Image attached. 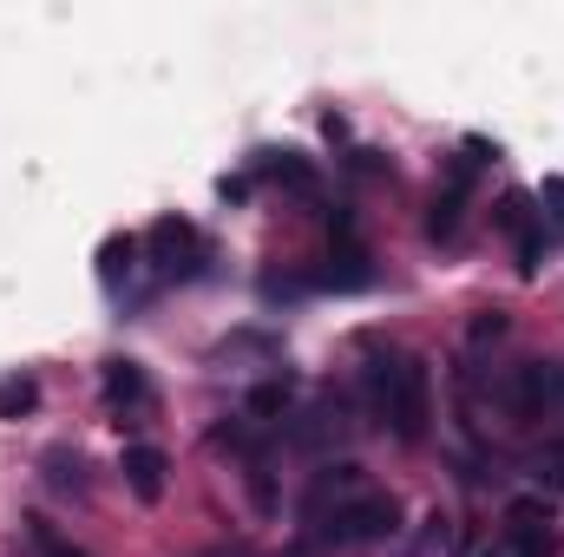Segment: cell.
Returning <instances> with one entry per match:
<instances>
[{
	"label": "cell",
	"mask_w": 564,
	"mask_h": 557,
	"mask_svg": "<svg viewBox=\"0 0 564 557\" xmlns=\"http://www.w3.org/2000/svg\"><path fill=\"white\" fill-rule=\"evenodd\" d=\"M368 407L401 446H421L426 426H433V368L414 354L368 361Z\"/></svg>",
	"instance_id": "cell-1"
},
{
	"label": "cell",
	"mask_w": 564,
	"mask_h": 557,
	"mask_svg": "<svg viewBox=\"0 0 564 557\" xmlns=\"http://www.w3.org/2000/svg\"><path fill=\"white\" fill-rule=\"evenodd\" d=\"M302 525H308V545H315V551L381 545V538L401 532V499L381 492V485H361L355 499H341V505H328V512H315V518H302Z\"/></svg>",
	"instance_id": "cell-2"
},
{
	"label": "cell",
	"mask_w": 564,
	"mask_h": 557,
	"mask_svg": "<svg viewBox=\"0 0 564 557\" xmlns=\"http://www.w3.org/2000/svg\"><path fill=\"white\" fill-rule=\"evenodd\" d=\"M506 401H512V414H519V419L564 414V361H525V368L512 374Z\"/></svg>",
	"instance_id": "cell-3"
},
{
	"label": "cell",
	"mask_w": 564,
	"mask_h": 557,
	"mask_svg": "<svg viewBox=\"0 0 564 557\" xmlns=\"http://www.w3.org/2000/svg\"><path fill=\"white\" fill-rule=\"evenodd\" d=\"M558 518L545 499H512L506 505V551L512 557H558Z\"/></svg>",
	"instance_id": "cell-4"
},
{
	"label": "cell",
	"mask_w": 564,
	"mask_h": 557,
	"mask_svg": "<svg viewBox=\"0 0 564 557\" xmlns=\"http://www.w3.org/2000/svg\"><path fill=\"white\" fill-rule=\"evenodd\" d=\"M466 197H473V157H459V164L446 171V190H433V210H426V237H433V243H453V237H459Z\"/></svg>",
	"instance_id": "cell-5"
},
{
	"label": "cell",
	"mask_w": 564,
	"mask_h": 557,
	"mask_svg": "<svg viewBox=\"0 0 564 557\" xmlns=\"http://www.w3.org/2000/svg\"><path fill=\"white\" fill-rule=\"evenodd\" d=\"M144 256H151L164 276L191 270V263H197V223H184V217H158V223L144 230Z\"/></svg>",
	"instance_id": "cell-6"
},
{
	"label": "cell",
	"mask_w": 564,
	"mask_h": 557,
	"mask_svg": "<svg viewBox=\"0 0 564 557\" xmlns=\"http://www.w3.org/2000/svg\"><path fill=\"white\" fill-rule=\"evenodd\" d=\"M368 485V472L355 466V459H328L315 479H308V492H302V518H315V512H328V505H341V499H355Z\"/></svg>",
	"instance_id": "cell-7"
},
{
	"label": "cell",
	"mask_w": 564,
	"mask_h": 557,
	"mask_svg": "<svg viewBox=\"0 0 564 557\" xmlns=\"http://www.w3.org/2000/svg\"><path fill=\"white\" fill-rule=\"evenodd\" d=\"M341 433H348V401H341V394H322L308 414L289 426L295 446H328V439H341Z\"/></svg>",
	"instance_id": "cell-8"
},
{
	"label": "cell",
	"mask_w": 564,
	"mask_h": 557,
	"mask_svg": "<svg viewBox=\"0 0 564 557\" xmlns=\"http://www.w3.org/2000/svg\"><path fill=\"white\" fill-rule=\"evenodd\" d=\"M119 472H126L132 499H144V505H158V499H164V472H171V459H164L158 446H126Z\"/></svg>",
	"instance_id": "cell-9"
},
{
	"label": "cell",
	"mask_w": 564,
	"mask_h": 557,
	"mask_svg": "<svg viewBox=\"0 0 564 557\" xmlns=\"http://www.w3.org/2000/svg\"><path fill=\"white\" fill-rule=\"evenodd\" d=\"M144 394H151V387H144L139 361H126V354H119V361H106V407H119V414H126V407H144Z\"/></svg>",
	"instance_id": "cell-10"
},
{
	"label": "cell",
	"mask_w": 564,
	"mask_h": 557,
	"mask_svg": "<svg viewBox=\"0 0 564 557\" xmlns=\"http://www.w3.org/2000/svg\"><path fill=\"white\" fill-rule=\"evenodd\" d=\"M40 407V381L33 374H7L0 381V419H20V414H33Z\"/></svg>",
	"instance_id": "cell-11"
},
{
	"label": "cell",
	"mask_w": 564,
	"mask_h": 557,
	"mask_svg": "<svg viewBox=\"0 0 564 557\" xmlns=\"http://www.w3.org/2000/svg\"><path fill=\"white\" fill-rule=\"evenodd\" d=\"M263 177H270V184H289V190H315V171H308L295 151H270V157H263Z\"/></svg>",
	"instance_id": "cell-12"
},
{
	"label": "cell",
	"mask_w": 564,
	"mask_h": 557,
	"mask_svg": "<svg viewBox=\"0 0 564 557\" xmlns=\"http://www.w3.org/2000/svg\"><path fill=\"white\" fill-rule=\"evenodd\" d=\"M289 414V381H257V387H250V419H263V426H270V419H282Z\"/></svg>",
	"instance_id": "cell-13"
},
{
	"label": "cell",
	"mask_w": 564,
	"mask_h": 557,
	"mask_svg": "<svg viewBox=\"0 0 564 557\" xmlns=\"http://www.w3.org/2000/svg\"><path fill=\"white\" fill-rule=\"evenodd\" d=\"M132 256H139V243H132V237H106V243H99V276H106V282L132 276Z\"/></svg>",
	"instance_id": "cell-14"
},
{
	"label": "cell",
	"mask_w": 564,
	"mask_h": 557,
	"mask_svg": "<svg viewBox=\"0 0 564 557\" xmlns=\"http://www.w3.org/2000/svg\"><path fill=\"white\" fill-rule=\"evenodd\" d=\"M26 532H33V551H40V557H93V551H79L66 532H53L46 518H26Z\"/></svg>",
	"instance_id": "cell-15"
},
{
	"label": "cell",
	"mask_w": 564,
	"mask_h": 557,
	"mask_svg": "<svg viewBox=\"0 0 564 557\" xmlns=\"http://www.w3.org/2000/svg\"><path fill=\"white\" fill-rule=\"evenodd\" d=\"M539 250H545V217L532 230H519V276H539Z\"/></svg>",
	"instance_id": "cell-16"
},
{
	"label": "cell",
	"mask_w": 564,
	"mask_h": 557,
	"mask_svg": "<svg viewBox=\"0 0 564 557\" xmlns=\"http://www.w3.org/2000/svg\"><path fill=\"white\" fill-rule=\"evenodd\" d=\"M499 335H506V315H499V308H486V315L473 321V348H486V341H499Z\"/></svg>",
	"instance_id": "cell-17"
},
{
	"label": "cell",
	"mask_w": 564,
	"mask_h": 557,
	"mask_svg": "<svg viewBox=\"0 0 564 557\" xmlns=\"http://www.w3.org/2000/svg\"><path fill=\"white\" fill-rule=\"evenodd\" d=\"M539 479H545L552 492H564V446H552V452L539 459Z\"/></svg>",
	"instance_id": "cell-18"
},
{
	"label": "cell",
	"mask_w": 564,
	"mask_h": 557,
	"mask_svg": "<svg viewBox=\"0 0 564 557\" xmlns=\"http://www.w3.org/2000/svg\"><path fill=\"white\" fill-rule=\"evenodd\" d=\"M545 204H552V223H564V177H545V190H539Z\"/></svg>",
	"instance_id": "cell-19"
},
{
	"label": "cell",
	"mask_w": 564,
	"mask_h": 557,
	"mask_svg": "<svg viewBox=\"0 0 564 557\" xmlns=\"http://www.w3.org/2000/svg\"><path fill=\"white\" fill-rule=\"evenodd\" d=\"M204 557H243V551H204Z\"/></svg>",
	"instance_id": "cell-20"
},
{
	"label": "cell",
	"mask_w": 564,
	"mask_h": 557,
	"mask_svg": "<svg viewBox=\"0 0 564 557\" xmlns=\"http://www.w3.org/2000/svg\"><path fill=\"white\" fill-rule=\"evenodd\" d=\"M486 557H512V551H486Z\"/></svg>",
	"instance_id": "cell-21"
}]
</instances>
